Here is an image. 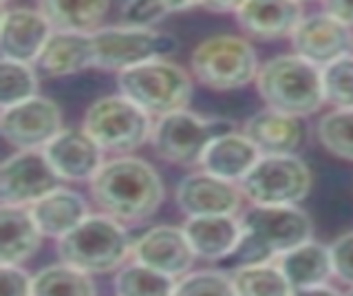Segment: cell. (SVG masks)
Returning a JSON list of instances; mask_svg holds the SVG:
<instances>
[{"label": "cell", "mask_w": 353, "mask_h": 296, "mask_svg": "<svg viewBox=\"0 0 353 296\" xmlns=\"http://www.w3.org/2000/svg\"><path fill=\"white\" fill-rule=\"evenodd\" d=\"M95 67L104 71H126L154 58H168L176 51V38L146 27H99L93 31Z\"/></svg>", "instance_id": "cell-9"}, {"label": "cell", "mask_w": 353, "mask_h": 296, "mask_svg": "<svg viewBox=\"0 0 353 296\" xmlns=\"http://www.w3.org/2000/svg\"><path fill=\"white\" fill-rule=\"evenodd\" d=\"M115 296H172L176 279L132 261L115 274Z\"/></svg>", "instance_id": "cell-29"}, {"label": "cell", "mask_w": 353, "mask_h": 296, "mask_svg": "<svg viewBox=\"0 0 353 296\" xmlns=\"http://www.w3.org/2000/svg\"><path fill=\"white\" fill-rule=\"evenodd\" d=\"M33 296H97V290L91 274L60 261L33 277Z\"/></svg>", "instance_id": "cell-28"}, {"label": "cell", "mask_w": 353, "mask_h": 296, "mask_svg": "<svg viewBox=\"0 0 353 296\" xmlns=\"http://www.w3.org/2000/svg\"><path fill=\"white\" fill-rule=\"evenodd\" d=\"M60 177L49 164L44 150H16L0 168L3 206L31 208L42 197L60 188Z\"/></svg>", "instance_id": "cell-11"}, {"label": "cell", "mask_w": 353, "mask_h": 296, "mask_svg": "<svg viewBox=\"0 0 353 296\" xmlns=\"http://www.w3.org/2000/svg\"><path fill=\"white\" fill-rule=\"evenodd\" d=\"M292 296H345V294L331 288L329 283H323V285H312V288H296Z\"/></svg>", "instance_id": "cell-39"}, {"label": "cell", "mask_w": 353, "mask_h": 296, "mask_svg": "<svg viewBox=\"0 0 353 296\" xmlns=\"http://www.w3.org/2000/svg\"><path fill=\"white\" fill-rule=\"evenodd\" d=\"M261 157V150L252 144V139L245 133L228 130L205 148L199 166L219 179L241 184Z\"/></svg>", "instance_id": "cell-20"}, {"label": "cell", "mask_w": 353, "mask_h": 296, "mask_svg": "<svg viewBox=\"0 0 353 296\" xmlns=\"http://www.w3.org/2000/svg\"><path fill=\"white\" fill-rule=\"evenodd\" d=\"M176 208L185 217H210V215H236L243 193L239 184L219 179L205 170L183 177L174 193Z\"/></svg>", "instance_id": "cell-15"}, {"label": "cell", "mask_w": 353, "mask_h": 296, "mask_svg": "<svg viewBox=\"0 0 353 296\" xmlns=\"http://www.w3.org/2000/svg\"><path fill=\"white\" fill-rule=\"evenodd\" d=\"M279 266L294 290L323 285L334 277V263H331L329 246L318 244L314 239L285 252L283 257H279Z\"/></svg>", "instance_id": "cell-25"}, {"label": "cell", "mask_w": 353, "mask_h": 296, "mask_svg": "<svg viewBox=\"0 0 353 296\" xmlns=\"http://www.w3.org/2000/svg\"><path fill=\"white\" fill-rule=\"evenodd\" d=\"M301 3H305V0H301Z\"/></svg>", "instance_id": "cell-43"}, {"label": "cell", "mask_w": 353, "mask_h": 296, "mask_svg": "<svg viewBox=\"0 0 353 296\" xmlns=\"http://www.w3.org/2000/svg\"><path fill=\"white\" fill-rule=\"evenodd\" d=\"M243 3H245V0H201V7L216 14H230V12L236 14Z\"/></svg>", "instance_id": "cell-38"}, {"label": "cell", "mask_w": 353, "mask_h": 296, "mask_svg": "<svg viewBox=\"0 0 353 296\" xmlns=\"http://www.w3.org/2000/svg\"><path fill=\"white\" fill-rule=\"evenodd\" d=\"M239 186L252 206H298L312 190V170L296 155H263Z\"/></svg>", "instance_id": "cell-10"}, {"label": "cell", "mask_w": 353, "mask_h": 296, "mask_svg": "<svg viewBox=\"0 0 353 296\" xmlns=\"http://www.w3.org/2000/svg\"><path fill=\"white\" fill-rule=\"evenodd\" d=\"M3 296H33V277L22 266H3Z\"/></svg>", "instance_id": "cell-36"}, {"label": "cell", "mask_w": 353, "mask_h": 296, "mask_svg": "<svg viewBox=\"0 0 353 296\" xmlns=\"http://www.w3.org/2000/svg\"><path fill=\"white\" fill-rule=\"evenodd\" d=\"M38 67L53 78L95 67L93 36L77 34V31H53L38 58Z\"/></svg>", "instance_id": "cell-22"}, {"label": "cell", "mask_w": 353, "mask_h": 296, "mask_svg": "<svg viewBox=\"0 0 353 296\" xmlns=\"http://www.w3.org/2000/svg\"><path fill=\"white\" fill-rule=\"evenodd\" d=\"M119 18L128 27L154 29V25H159L165 18V12L159 7L157 0H126Z\"/></svg>", "instance_id": "cell-34"}, {"label": "cell", "mask_w": 353, "mask_h": 296, "mask_svg": "<svg viewBox=\"0 0 353 296\" xmlns=\"http://www.w3.org/2000/svg\"><path fill=\"white\" fill-rule=\"evenodd\" d=\"M132 244L124 224L108 215H88L71 233L58 239L60 261L86 274L115 272L126 263Z\"/></svg>", "instance_id": "cell-4"}, {"label": "cell", "mask_w": 353, "mask_h": 296, "mask_svg": "<svg viewBox=\"0 0 353 296\" xmlns=\"http://www.w3.org/2000/svg\"><path fill=\"white\" fill-rule=\"evenodd\" d=\"M172 296H236L234 281L219 270L188 272L176 281Z\"/></svg>", "instance_id": "cell-33"}, {"label": "cell", "mask_w": 353, "mask_h": 296, "mask_svg": "<svg viewBox=\"0 0 353 296\" xmlns=\"http://www.w3.org/2000/svg\"><path fill=\"white\" fill-rule=\"evenodd\" d=\"M236 250L243 263H263L298 248L314 237V221L298 206H252L241 219Z\"/></svg>", "instance_id": "cell-3"}, {"label": "cell", "mask_w": 353, "mask_h": 296, "mask_svg": "<svg viewBox=\"0 0 353 296\" xmlns=\"http://www.w3.org/2000/svg\"><path fill=\"white\" fill-rule=\"evenodd\" d=\"M243 133L252 139L261 155H294L305 137L301 117L279 113L274 108L254 113L243 126Z\"/></svg>", "instance_id": "cell-21"}, {"label": "cell", "mask_w": 353, "mask_h": 296, "mask_svg": "<svg viewBox=\"0 0 353 296\" xmlns=\"http://www.w3.org/2000/svg\"><path fill=\"white\" fill-rule=\"evenodd\" d=\"M130 257L132 261L141 263V266L163 272L172 279H181L183 274L192 270L196 261V255L183 233V228L176 226H154L146 230L132 244Z\"/></svg>", "instance_id": "cell-13"}, {"label": "cell", "mask_w": 353, "mask_h": 296, "mask_svg": "<svg viewBox=\"0 0 353 296\" xmlns=\"http://www.w3.org/2000/svg\"><path fill=\"white\" fill-rule=\"evenodd\" d=\"M152 119L126 95H106L86 108L82 128L91 135L104 152H126L150 141Z\"/></svg>", "instance_id": "cell-7"}, {"label": "cell", "mask_w": 353, "mask_h": 296, "mask_svg": "<svg viewBox=\"0 0 353 296\" xmlns=\"http://www.w3.org/2000/svg\"><path fill=\"white\" fill-rule=\"evenodd\" d=\"M119 93L143 108L148 115L181 111L192 100V78L168 58H154L117 75Z\"/></svg>", "instance_id": "cell-5"}, {"label": "cell", "mask_w": 353, "mask_h": 296, "mask_svg": "<svg viewBox=\"0 0 353 296\" xmlns=\"http://www.w3.org/2000/svg\"><path fill=\"white\" fill-rule=\"evenodd\" d=\"M53 25L47 20L40 9L14 7L3 14L0 25V49L3 60L16 62H38L44 45L53 36Z\"/></svg>", "instance_id": "cell-17"}, {"label": "cell", "mask_w": 353, "mask_h": 296, "mask_svg": "<svg viewBox=\"0 0 353 296\" xmlns=\"http://www.w3.org/2000/svg\"><path fill=\"white\" fill-rule=\"evenodd\" d=\"M254 82H256L261 100L268 104V108L279 113L309 117L327 104L323 91V69L296 53L268 60V64L259 69Z\"/></svg>", "instance_id": "cell-2"}, {"label": "cell", "mask_w": 353, "mask_h": 296, "mask_svg": "<svg viewBox=\"0 0 353 296\" xmlns=\"http://www.w3.org/2000/svg\"><path fill=\"white\" fill-rule=\"evenodd\" d=\"M62 181H91L104 164V150L84 128H62L42 148Z\"/></svg>", "instance_id": "cell-16"}, {"label": "cell", "mask_w": 353, "mask_h": 296, "mask_svg": "<svg viewBox=\"0 0 353 296\" xmlns=\"http://www.w3.org/2000/svg\"><path fill=\"white\" fill-rule=\"evenodd\" d=\"M331 263H334V277L353 288V230L340 235L329 246Z\"/></svg>", "instance_id": "cell-35"}, {"label": "cell", "mask_w": 353, "mask_h": 296, "mask_svg": "<svg viewBox=\"0 0 353 296\" xmlns=\"http://www.w3.org/2000/svg\"><path fill=\"white\" fill-rule=\"evenodd\" d=\"M159 7L165 12V16L176 14V12H188L196 5H201V0H157Z\"/></svg>", "instance_id": "cell-40"}, {"label": "cell", "mask_w": 353, "mask_h": 296, "mask_svg": "<svg viewBox=\"0 0 353 296\" xmlns=\"http://www.w3.org/2000/svg\"><path fill=\"white\" fill-rule=\"evenodd\" d=\"M236 296H292L294 288L279 263H243L232 272Z\"/></svg>", "instance_id": "cell-27"}, {"label": "cell", "mask_w": 353, "mask_h": 296, "mask_svg": "<svg viewBox=\"0 0 353 296\" xmlns=\"http://www.w3.org/2000/svg\"><path fill=\"white\" fill-rule=\"evenodd\" d=\"M323 7L342 25L353 27V0H323Z\"/></svg>", "instance_id": "cell-37"}, {"label": "cell", "mask_w": 353, "mask_h": 296, "mask_svg": "<svg viewBox=\"0 0 353 296\" xmlns=\"http://www.w3.org/2000/svg\"><path fill=\"white\" fill-rule=\"evenodd\" d=\"M323 91L334 108H353V53L323 67Z\"/></svg>", "instance_id": "cell-32"}, {"label": "cell", "mask_w": 353, "mask_h": 296, "mask_svg": "<svg viewBox=\"0 0 353 296\" xmlns=\"http://www.w3.org/2000/svg\"><path fill=\"white\" fill-rule=\"evenodd\" d=\"M60 130V106L42 95L3 108V117H0L3 139L18 150H42Z\"/></svg>", "instance_id": "cell-12"}, {"label": "cell", "mask_w": 353, "mask_h": 296, "mask_svg": "<svg viewBox=\"0 0 353 296\" xmlns=\"http://www.w3.org/2000/svg\"><path fill=\"white\" fill-rule=\"evenodd\" d=\"M292 47L296 56L323 69L329 62L347 56L351 51V27L342 25L340 20L329 16L327 12L305 16L303 23L292 34Z\"/></svg>", "instance_id": "cell-14"}, {"label": "cell", "mask_w": 353, "mask_h": 296, "mask_svg": "<svg viewBox=\"0 0 353 296\" xmlns=\"http://www.w3.org/2000/svg\"><path fill=\"white\" fill-rule=\"evenodd\" d=\"M192 75L212 91H236L256 80L259 60L250 40L232 34L205 38L192 51Z\"/></svg>", "instance_id": "cell-6"}, {"label": "cell", "mask_w": 353, "mask_h": 296, "mask_svg": "<svg viewBox=\"0 0 353 296\" xmlns=\"http://www.w3.org/2000/svg\"><path fill=\"white\" fill-rule=\"evenodd\" d=\"M181 228L201 261H221L236 255L243 239V226L236 215L188 217Z\"/></svg>", "instance_id": "cell-19"}, {"label": "cell", "mask_w": 353, "mask_h": 296, "mask_svg": "<svg viewBox=\"0 0 353 296\" xmlns=\"http://www.w3.org/2000/svg\"><path fill=\"white\" fill-rule=\"evenodd\" d=\"M91 199L119 224H139L159 210L165 197L161 175L148 161L119 155L102 164L88 181Z\"/></svg>", "instance_id": "cell-1"}, {"label": "cell", "mask_w": 353, "mask_h": 296, "mask_svg": "<svg viewBox=\"0 0 353 296\" xmlns=\"http://www.w3.org/2000/svg\"><path fill=\"white\" fill-rule=\"evenodd\" d=\"M31 215L38 221L44 237L58 241L66 233H71L77 224H82L91 213H88V204L80 193L60 186L33 204Z\"/></svg>", "instance_id": "cell-23"}, {"label": "cell", "mask_w": 353, "mask_h": 296, "mask_svg": "<svg viewBox=\"0 0 353 296\" xmlns=\"http://www.w3.org/2000/svg\"><path fill=\"white\" fill-rule=\"evenodd\" d=\"M303 18L301 0H245L236 12L241 29L256 40L292 38Z\"/></svg>", "instance_id": "cell-18"}, {"label": "cell", "mask_w": 353, "mask_h": 296, "mask_svg": "<svg viewBox=\"0 0 353 296\" xmlns=\"http://www.w3.org/2000/svg\"><path fill=\"white\" fill-rule=\"evenodd\" d=\"M0 75H3V95H0L3 108L27 102L31 97L38 95L40 80H38V73L33 71L29 62L3 60Z\"/></svg>", "instance_id": "cell-31"}, {"label": "cell", "mask_w": 353, "mask_h": 296, "mask_svg": "<svg viewBox=\"0 0 353 296\" xmlns=\"http://www.w3.org/2000/svg\"><path fill=\"white\" fill-rule=\"evenodd\" d=\"M3 3H9V0H3Z\"/></svg>", "instance_id": "cell-42"}, {"label": "cell", "mask_w": 353, "mask_h": 296, "mask_svg": "<svg viewBox=\"0 0 353 296\" xmlns=\"http://www.w3.org/2000/svg\"><path fill=\"white\" fill-rule=\"evenodd\" d=\"M316 137L327 152L353 161V108H334L320 117Z\"/></svg>", "instance_id": "cell-30"}, {"label": "cell", "mask_w": 353, "mask_h": 296, "mask_svg": "<svg viewBox=\"0 0 353 296\" xmlns=\"http://www.w3.org/2000/svg\"><path fill=\"white\" fill-rule=\"evenodd\" d=\"M110 0H38V9L55 31L93 34L108 14Z\"/></svg>", "instance_id": "cell-26"}, {"label": "cell", "mask_w": 353, "mask_h": 296, "mask_svg": "<svg viewBox=\"0 0 353 296\" xmlns=\"http://www.w3.org/2000/svg\"><path fill=\"white\" fill-rule=\"evenodd\" d=\"M3 266H22L42 244V230L27 206H3Z\"/></svg>", "instance_id": "cell-24"}, {"label": "cell", "mask_w": 353, "mask_h": 296, "mask_svg": "<svg viewBox=\"0 0 353 296\" xmlns=\"http://www.w3.org/2000/svg\"><path fill=\"white\" fill-rule=\"evenodd\" d=\"M345 296H353V288H351V290H349V292H347Z\"/></svg>", "instance_id": "cell-41"}, {"label": "cell", "mask_w": 353, "mask_h": 296, "mask_svg": "<svg viewBox=\"0 0 353 296\" xmlns=\"http://www.w3.org/2000/svg\"><path fill=\"white\" fill-rule=\"evenodd\" d=\"M228 130L232 126L223 119H210L181 108L154 122L150 144L163 161L174 166H194L201 164L205 148Z\"/></svg>", "instance_id": "cell-8"}]
</instances>
